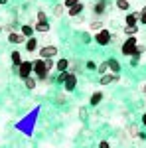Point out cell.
<instances>
[{
  "label": "cell",
  "instance_id": "52a82bcc",
  "mask_svg": "<svg viewBox=\"0 0 146 148\" xmlns=\"http://www.w3.org/2000/svg\"><path fill=\"white\" fill-rule=\"evenodd\" d=\"M75 85H77V77H75V73H69V77L65 79V83H63L65 91H73V89H75Z\"/></svg>",
  "mask_w": 146,
  "mask_h": 148
},
{
  "label": "cell",
  "instance_id": "7402d4cb",
  "mask_svg": "<svg viewBox=\"0 0 146 148\" xmlns=\"http://www.w3.org/2000/svg\"><path fill=\"white\" fill-rule=\"evenodd\" d=\"M103 28V22H91V26H89V30H93V32H101Z\"/></svg>",
  "mask_w": 146,
  "mask_h": 148
},
{
  "label": "cell",
  "instance_id": "7c38bea8",
  "mask_svg": "<svg viewBox=\"0 0 146 148\" xmlns=\"http://www.w3.org/2000/svg\"><path fill=\"white\" fill-rule=\"evenodd\" d=\"M26 49H28L30 53H34L36 49H38V40H36V38H28V40H26Z\"/></svg>",
  "mask_w": 146,
  "mask_h": 148
},
{
  "label": "cell",
  "instance_id": "2e32d148",
  "mask_svg": "<svg viewBox=\"0 0 146 148\" xmlns=\"http://www.w3.org/2000/svg\"><path fill=\"white\" fill-rule=\"evenodd\" d=\"M34 30L42 32V34H47V32H49V24H47V22H38L34 26Z\"/></svg>",
  "mask_w": 146,
  "mask_h": 148
},
{
  "label": "cell",
  "instance_id": "e575fe53",
  "mask_svg": "<svg viewBox=\"0 0 146 148\" xmlns=\"http://www.w3.org/2000/svg\"><path fill=\"white\" fill-rule=\"evenodd\" d=\"M93 2H101V0H93Z\"/></svg>",
  "mask_w": 146,
  "mask_h": 148
},
{
  "label": "cell",
  "instance_id": "9c48e42d",
  "mask_svg": "<svg viewBox=\"0 0 146 148\" xmlns=\"http://www.w3.org/2000/svg\"><path fill=\"white\" fill-rule=\"evenodd\" d=\"M121 75H114V73H107V75H101V85H109V83H117Z\"/></svg>",
  "mask_w": 146,
  "mask_h": 148
},
{
  "label": "cell",
  "instance_id": "d4e9b609",
  "mask_svg": "<svg viewBox=\"0 0 146 148\" xmlns=\"http://www.w3.org/2000/svg\"><path fill=\"white\" fill-rule=\"evenodd\" d=\"M24 81H26V87H28V89H36V85H38L34 77H28V79H24Z\"/></svg>",
  "mask_w": 146,
  "mask_h": 148
},
{
  "label": "cell",
  "instance_id": "5b68a950",
  "mask_svg": "<svg viewBox=\"0 0 146 148\" xmlns=\"http://www.w3.org/2000/svg\"><path fill=\"white\" fill-rule=\"evenodd\" d=\"M57 53V47L56 46H44L40 49V59H53Z\"/></svg>",
  "mask_w": 146,
  "mask_h": 148
},
{
  "label": "cell",
  "instance_id": "9a60e30c",
  "mask_svg": "<svg viewBox=\"0 0 146 148\" xmlns=\"http://www.w3.org/2000/svg\"><path fill=\"white\" fill-rule=\"evenodd\" d=\"M101 101H103V93H101V91H95L93 95H91V101H89V103L93 105V107H97Z\"/></svg>",
  "mask_w": 146,
  "mask_h": 148
},
{
  "label": "cell",
  "instance_id": "484cf974",
  "mask_svg": "<svg viewBox=\"0 0 146 148\" xmlns=\"http://www.w3.org/2000/svg\"><path fill=\"white\" fill-rule=\"evenodd\" d=\"M38 22H47V14H45L44 10L38 12Z\"/></svg>",
  "mask_w": 146,
  "mask_h": 148
},
{
  "label": "cell",
  "instance_id": "8fae6325",
  "mask_svg": "<svg viewBox=\"0 0 146 148\" xmlns=\"http://www.w3.org/2000/svg\"><path fill=\"white\" fill-rule=\"evenodd\" d=\"M10 59H12V63H14V65H16V69L20 67V65H22V53H20V51H12L10 53Z\"/></svg>",
  "mask_w": 146,
  "mask_h": 148
},
{
  "label": "cell",
  "instance_id": "7a4b0ae2",
  "mask_svg": "<svg viewBox=\"0 0 146 148\" xmlns=\"http://www.w3.org/2000/svg\"><path fill=\"white\" fill-rule=\"evenodd\" d=\"M34 73H36V77H38L40 81H45V79H47L49 69H47V65H45L44 59H36V61H34Z\"/></svg>",
  "mask_w": 146,
  "mask_h": 148
},
{
  "label": "cell",
  "instance_id": "8d00e7d4",
  "mask_svg": "<svg viewBox=\"0 0 146 148\" xmlns=\"http://www.w3.org/2000/svg\"><path fill=\"white\" fill-rule=\"evenodd\" d=\"M144 8H146V6H144Z\"/></svg>",
  "mask_w": 146,
  "mask_h": 148
},
{
  "label": "cell",
  "instance_id": "8992f818",
  "mask_svg": "<svg viewBox=\"0 0 146 148\" xmlns=\"http://www.w3.org/2000/svg\"><path fill=\"white\" fill-rule=\"evenodd\" d=\"M138 22H140V10L128 12L124 18V26H138Z\"/></svg>",
  "mask_w": 146,
  "mask_h": 148
},
{
  "label": "cell",
  "instance_id": "ffe728a7",
  "mask_svg": "<svg viewBox=\"0 0 146 148\" xmlns=\"http://www.w3.org/2000/svg\"><path fill=\"white\" fill-rule=\"evenodd\" d=\"M97 71H99L101 75H107V73H109V63H107V61L99 63V65H97Z\"/></svg>",
  "mask_w": 146,
  "mask_h": 148
},
{
  "label": "cell",
  "instance_id": "4dcf8cb0",
  "mask_svg": "<svg viewBox=\"0 0 146 148\" xmlns=\"http://www.w3.org/2000/svg\"><path fill=\"white\" fill-rule=\"evenodd\" d=\"M99 148H111V144L107 140H103V142H99Z\"/></svg>",
  "mask_w": 146,
  "mask_h": 148
},
{
  "label": "cell",
  "instance_id": "3957f363",
  "mask_svg": "<svg viewBox=\"0 0 146 148\" xmlns=\"http://www.w3.org/2000/svg\"><path fill=\"white\" fill-rule=\"evenodd\" d=\"M93 40H95L99 46H109V44L112 42V34L107 30V28H103L101 32H97V34H95V38H93Z\"/></svg>",
  "mask_w": 146,
  "mask_h": 148
},
{
  "label": "cell",
  "instance_id": "44dd1931",
  "mask_svg": "<svg viewBox=\"0 0 146 148\" xmlns=\"http://www.w3.org/2000/svg\"><path fill=\"white\" fill-rule=\"evenodd\" d=\"M22 34L26 36V38H32V34H34V28H32V26H28V24H24V26H22Z\"/></svg>",
  "mask_w": 146,
  "mask_h": 148
},
{
  "label": "cell",
  "instance_id": "1f68e13d",
  "mask_svg": "<svg viewBox=\"0 0 146 148\" xmlns=\"http://www.w3.org/2000/svg\"><path fill=\"white\" fill-rule=\"evenodd\" d=\"M140 91H142V93L146 95V83H142V87H140Z\"/></svg>",
  "mask_w": 146,
  "mask_h": 148
},
{
  "label": "cell",
  "instance_id": "ba28073f",
  "mask_svg": "<svg viewBox=\"0 0 146 148\" xmlns=\"http://www.w3.org/2000/svg\"><path fill=\"white\" fill-rule=\"evenodd\" d=\"M8 40H10L12 44H24V42H26V36H24L22 32H20V34H18V32H10Z\"/></svg>",
  "mask_w": 146,
  "mask_h": 148
},
{
  "label": "cell",
  "instance_id": "5bb4252c",
  "mask_svg": "<svg viewBox=\"0 0 146 148\" xmlns=\"http://www.w3.org/2000/svg\"><path fill=\"white\" fill-rule=\"evenodd\" d=\"M83 8H85V6H83V4H81V2H79V4H75V6H73V8H69V16H71V18H75V16H79V14H81V12H83Z\"/></svg>",
  "mask_w": 146,
  "mask_h": 148
},
{
  "label": "cell",
  "instance_id": "277c9868",
  "mask_svg": "<svg viewBox=\"0 0 146 148\" xmlns=\"http://www.w3.org/2000/svg\"><path fill=\"white\" fill-rule=\"evenodd\" d=\"M32 71H34V61H22V65L18 67V75L22 79H28Z\"/></svg>",
  "mask_w": 146,
  "mask_h": 148
},
{
  "label": "cell",
  "instance_id": "6da1fadb",
  "mask_svg": "<svg viewBox=\"0 0 146 148\" xmlns=\"http://www.w3.org/2000/svg\"><path fill=\"white\" fill-rule=\"evenodd\" d=\"M136 46H138V38L136 36H126V40L121 44V53L126 57H132L136 51Z\"/></svg>",
  "mask_w": 146,
  "mask_h": 148
},
{
  "label": "cell",
  "instance_id": "f546056e",
  "mask_svg": "<svg viewBox=\"0 0 146 148\" xmlns=\"http://www.w3.org/2000/svg\"><path fill=\"white\" fill-rule=\"evenodd\" d=\"M45 61V65H47V69H53L56 65H53V59H44Z\"/></svg>",
  "mask_w": 146,
  "mask_h": 148
},
{
  "label": "cell",
  "instance_id": "d6986e66",
  "mask_svg": "<svg viewBox=\"0 0 146 148\" xmlns=\"http://www.w3.org/2000/svg\"><path fill=\"white\" fill-rule=\"evenodd\" d=\"M105 8H107V6H105V2H95V8H93V10H95V14H97V16H101L103 12H105Z\"/></svg>",
  "mask_w": 146,
  "mask_h": 148
},
{
  "label": "cell",
  "instance_id": "30bf717a",
  "mask_svg": "<svg viewBox=\"0 0 146 148\" xmlns=\"http://www.w3.org/2000/svg\"><path fill=\"white\" fill-rule=\"evenodd\" d=\"M107 63H109V71H111V73L121 75V65H119V61H117V59H107Z\"/></svg>",
  "mask_w": 146,
  "mask_h": 148
},
{
  "label": "cell",
  "instance_id": "d6a6232c",
  "mask_svg": "<svg viewBox=\"0 0 146 148\" xmlns=\"http://www.w3.org/2000/svg\"><path fill=\"white\" fill-rule=\"evenodd\" d=\"M142 125H144V126H146V113H144V114H142Z\"/></svg>",
  "mask_w": 146,
  "mask_h": 148
},
{
  "label": "cell",
  "instance_id": "4316f807",
  "mask_svg": "<svg viewBox=\"0 0 146 148\" xmlns=\"http://www.w3.org/2000/svg\"><path fill=\"white\" fill-rule=\"evenodd\" d=\"M75 4H79V0H65V4H63V6H65V8H73V6H75Z\"/></svg>",
  "mask_w": 146,
  "mask_h": 148
},
{
  "label": "cell",
  "instance_id": "83f0119b",
  "mask_svg": "<svg viewBox=\"0 0 146 148\" xmlns=\"http://www.w3.org/2000/svg\"><path fill=\"white\" fill-rule=\"evenodd\" d=\"M138 24H144V26H146V8L140 10V22H138Z\"/></svg>",
  "mask_w": 146,
  "mask_h": 148
},
{
  "label": "cell",
  "instance_id": "d590c367",
  "mask_svg": "<svg viewBox=\"0 0 146 148\" xmlns=\"http://www.w3.org/2000/svg\"><path fill=\"white\" fill-rule=\"evenodd\" d=\"M0 32H2V26H0Z\"/></svg>",
  "mask_w": 146,
  "mask_h": 148
},
{
  "label": "cell",
  "instance_id": "836d02e7",
  "mask_svg": "<svg viewBox=\"0 0 146 148\" xmlns=\"http://www.w3.org/2000/svg\"><path fill=\"white\" fill-rule=\"evenodd\" d=\"M6 2H8V0H0V4H6Z\"/></svg>",
  "mask_w": 146,
  "mask_h": 148
},
{
  "label": "cell",
  "instance_id": "f1b7e54d",
  "mask_svg": "<svg viewBox=\"0 0 146 148\" xmlns=\"http://www.w3.org/2000/svg\"><path fill=\"white\" fill-rule=\"evenodd\" d=\"M85 67L91 69V71H97V63H95V61H87V63H85Z\"/></svg>",
  "mask_w": 146,
  "mask_h": 148
},
{
  "label": "cell",
  "instance_id": "4fadbf2b",
  "mask_svg": "<svg viewBox=\"0 0 146 148\" xmlns=\"http://www.w3.org/2000/svg\"><path fill=\"white\" fill-rule=\"evenodd\" d=\"M114 6H117V10L126 12L130 8V2H128V0H114Z\"/></svg>",
  "mask_w": 146,
  "mask_h": 148
},
{
  "label": "cell",
  "instance_id": "ac0fdd59",
  "mask_svg": "<svg viewBox=\"0 0 146 148\" xmlns=\"http://www.w3.org/2000/svg\"><path fill=\"white\" fill-rule=\"evenodd\" d=\"M123 34L124 36H136V34H138V26H124Z\"/></svg>",
  "mask_w": 146,
  "mask_h": 148
},
{
  "label": "cell",
  "instance_id": "cb8c5ba5",
  "mask_svg": "<svg viewBox=\"0 0 146 148\" xmlns=\"http://www.w3.org/2000/svg\"><path fill=\"white\" fill-rule=\"evenodd\" d=\"M63 12H65V6H61V4L53 6V14H56L57 18H59V16H63Z\"/></svg>",
  "mask_w": 146,
  "mask_h": 148
},
{
  "label": "cell",
  "instance_id": "e0dca14e",
  "mask_svg": "<svg viewBox=\"0 0 146 148\" xmlns=\"http://www.w3.org/2000/svg\"><path fill=\"white\" fill-rule=\"evenodd\" d=\"M56 69H57V71H67V69H69V59H65V57L59 59L57 65H56Z\"/></svg>",
  "mask_w": 146,
  "mask_h": 148
},
{
  "label": "cell",
  "instance_id": "603a6c76",
  "mask_svg": "<svg viewBox=\"0 0 146 148\" xmlns=\"http://www.w3.org/2000/svg\"><path fill=\"white\" fill-rule=\"evenodd\" d=\"M69 73H71V71H59L56 79H57V81H61V83H65V79L69 77Z\"/></svg>",
  "mask_w": 146,
  "mask_h": 148
}]
</instances>
